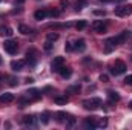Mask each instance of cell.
<instances>
[{"label":"cell","instance_id":"9","mask_svg":"<svg viewBox=\"0 0 132 130\" xmlns=\"http://www.w3.org/2000/svg\"><path fill=\"white\" fill-rule=\"evenodd\" d=\"M85 127L86 129H95L97 127V116H91L85 119Z\"/></svg>","mask_w":132,"mask_h":130},{"label":"cell","instance_id":"7","mask_svg":"<svg viewBox=\"0 0 132 130\" xmlns=\"http://www.w3.org/2000/svg\"><path fill=\"white\" fill-rule=\"evenodd\" d=\"M26 97L29 98V99L37 101V99H40V98H42V92H40L38 89H29V90L26 92Z\"/></svg>","mask_w":132,"mask_h":130},{"label":"cell","instance_id":"24","mask_svg":"<svg viewBox=\"0 0 132 130\" xmlns=\"http://www.w3.org/2000/svg\"><path fill=\"white\" fill-rule=\"evenodd\" d=\"M88 26V22L86 20H80L77 25H75V28H77V31H81V29H85Z\"/></svg>","mask_w":132,"mask_h":130},{"label":"cell","instance_id":"10","mask_svg":"<svg viewBox=\"0 0 132 130\" xmlns=\"http://www.w3.org/2000/svg\"><path fill=\"white\" fill-rule=\"evenodd\" d=\"M12 34H14V31L9 26H5V25L0 26V37H11Z\"/></svg>","mask_w":132,"mask_h":130},{"label":"cell","instance_id":"5","mask_svg":"<svg viewBox=\"0 0 132 130\" xmlns=\"http://www.w3.org/2000/svg\"><path fill=\"white\" fill-rule=\"evenodd\" d=\"M63 64H65V57H55V58L52 60V63H51V69H52L54 72H59L60 67Z\"/></svg>","mask_w":132,"mask_h":130},{"label":"cell","instance_id":"6","mask_svg":"<svg viewBox=\"0 0 132 130\" xmlns=\"http://www.w3.org/2000/svg\"><path fill=\"white\" fill-rule=\"evenodd\" d=\"M94 29H95V32L97 34H104L108 31V25L106 23H103L101 20H97V22H94Z\"/></svg>","mask_w":132,"mask_h":130},{"label":"cell","instance_id":"12","mask_svg":"<svg viewBox=\"0 0 132 130\" xmlns=\"http://www.w3.org/2000/svg\"><path fill=\"white\" fill-rule=\"evenodd\" d=\"M46 15H48V11H46V9H37V11L34 12L35 20H43V18H46Z\"/></svg>","mask_w":132,"mask_h":130},{"label":"cell","instance_id":"15","mask_svg":"<svg viewBox=\"0 0 132 130\" xmlns=\"http://www.w3.org/2000/svg\"><path fill=\"white\" fill-rule=\"evenodd\" d=\"M129 37H131V32H129V31H123L120 35H117V40H118V43L121 44V43H125Z\"/></svg>","mask_w":132,"mask_h":130},{"label":"cell","instance_id":"3","mask_svg":"<svg viewBox=\"0 0 132 130\" xmlns=\"http://www.w3.org/2000/svg\"><path fill=\"white\" fill-rule=\"evenodd\" d=\"M126 72V64L121 61V60H117L114 66L111 67V73L112 75H121V73H125Z\"/></svg>","mask_w":132,"mask_h":130},{"label":"cell","instance_id":"39","mask_svg":"<svg viewBox=\"0 0 132 130\" xmlns=\"http://www.w3.org/2000/svg\"><path fill=\"white\" fill-rule=\"evenodd\" d=\"M3 78H5V77H3V73H0V84H2V81H3Z\"/></svg>","mask_w":132,"mask_h":130},{"label":"cell","instance_id":"1","mask_svg":"<svg viewBox=\"0 0 132 130\" xmlns=\"http://www.w3.org/2000/svg\"><path fill=\"white\" fill-rule=\"evenodd\" d=\"M115 15L117 17H128L132 14V5H121V6H117L114 9Z\"/></svg>","mask_w":132,"mask_h":130},{"label":"cell","instance_id":"2","mask_svg":"<svg viewBox=\"0 0 132 130\" xmlns=\"http://www.w3.org/2000/svg\"><path fill=\"white\" fill-rule=\"evenodd\" d=\"M101 106V99L100 98H92V99H86L83 101V107L86 110H95Z\"/></svg>","mask_w":132,"mask_h":130},{"label":"cell","instance_id":"26","mask_svg":"<svg viewBox=\"0 0 132 130\" xmlns=\"http://www.w3.org/2000/svg\"><path fill=\"white\" fill-rule=\"evenodd\" d=\"M19 106H20V107H26V106H29V98H28V99H25V98H19Z\"/></svg>","mask_w":132,"mask_h":130},{"label":"cell","instance_id":"36","mask_svg":"<svg viewBox=\"0 0 132 130\" xmlns=\"http://www.w3.org/2000/svg\"><path fill=\"white\" fill-rule=\"evenodd\" d=\"M109 80V77L108 75H100V81H103V83H106Z\"/></svg>","mask_w":132,"mask_h":130},{"label":"cell","instance_id":"42","mask_svg":"<svg viewBox=\"0 0 132 130\" xmlns=\"http://www.w3.org/2000/svg\"><path fill=\"white\" fill-rule=\"evenodd\" d=\"M131 109H132V101H131Z\"/></svg>","mask_w":132,"mask_h":130},{"label":"cell","instance_id":"19","mask_svg":"<svg viewBox=\"0 0 132 130\" xmlns=\"http://www.w3.org/2000/svg\"><path fill=\"white\" fill-rule=\"evenodd\" d=\"M22 123H23L25 126H32L34 124V116L32 115H25L23 119H22Z\"/></svg>","mask_w":132,"mask_h":130},{"label":"cell","instance_id":"18","mask_svg":"<svg viewBox=\"0 0 132 130\" xmlns=\"http://www.w3.org/2000/svg\"><path fill=\"white\" fill-rule=\"evenodd\" d=\"M68 116H69V115H68L66 112H63V110L55 113V118H57V121H59V123H65L66 119H68Z\"/></svg>","mask_w":132,"mask_h":130},{"label":"cell","instance_id":"40","mask_svg":"<svg viewBox=\"0 0 132 130\" xmlns=\"http://www.w3.org/2000/svg\"><path fill=\"white\" fill-rule=\"evenodd\" d=\"M17 3H20V5H22V3H25V0H17Z\"/></svg>","mask_w":132,"mask_h":130},{"label":"cell","instance_id":"23","mask_svg":"<svg viewBox=\"0 0 132 130\" xmlns=\"http://www.w3.org/2000/svg\"><path fill=\"white\" fill-rule=\"evenodd\" d=\"M19 32H22L23 35H28V34L31 32V29H29L26 25H20V26H19Z\"/></svg>","mask_w":132,"mask_h":130},{"label":"cell","instance_id":"20","mask_svg":"<svg viewBox=\"0 0 132 130\" xmlns=\"http://www.w3.org/2000/svg\"><path fill=\"white\" fill-rule=\"evenodd\" d=\"M54 103L59 104V106H65L66 103H68V98L66 97H55L54 98Z\"/></svg>","mask_w":132,"mask_h":130},{"label":"cell","instance_id":"8","mask_svg":"<svg viewBox=\"0 0 132 130\" xmlns=\"http://www.w3.org/2000/svg\"><path fill=\"white\" fill-rule=\"evenodd\" d=\"M23 66H25V61H23V60H14V61H11V69H12L14 72L23 70Z\"/></svg>","mask_w":132,"mask_h":130},{"label":"cell","instance_id":"29","mask_svg":"<svg viewBox=\"0 0 132 130\" xmlns=\"http://www.w3.org/2000/svg\"><path fill=\"white\" fill-rule=\"evenodd\" d=\"M48 15H51V17H59V15H60V11H57V9H49V11H48Z\"/></svg>","mask_w":132,"mask_h":130},{"label":"cell","instance_id":"34","mask_svg":"<svg viewBox=\"0 0 132 130\" xmlns=\"http://www.w3.org/2000/svg\"><path fill=\"white\" fill-rule=\"evenodd\" d=\"M94 14H95V15H106V11H101V9H95V11H94Z\"/></svg>","mask_w":132,"mask_h":130},{"label":"cell","instance_id":"31","mask_svg":"<svg viewBox=\"0 0 132 130\" xmlns=\"http://www.w3.org/2000/svg\"><path fill=\"white\" fill-rule=\"evenodd\" d=\"M65 51H66V52H71V51H74V46H72V43H66V44H65Z\"/></svg>","mask_w":132,"mask_h":130},{"label":"cell","instance_id":"13","mask_svg":"<svg viewBox=\"0 0 132 130\" xmlns=\"http://www.w3.org/2000/svg\"><path fill=\"white\" fill-rule=\"evenodd\" d=\"M59 73H60L63 78H69V77L72 75V69H71V67H65V66H62L60 70H59Z\"/></svg>","mask_w":132,"mask_h":130},{"label":"cell","instance_id":"17","mask_svg":"<svg viewBox=\"0 0 132 130\" xmlns=\"http://www.w3.org/2000/svg\"><path fill=\"white\" fill-rule=\"evenodd\" d=\"M108 98H109L111 103H117V101H120V95H118L117 92H114V90H109V92H108Z\"/></svg>","mask_w":132,"mask_h":130},{"label":"cell","instance_id":"43","mask_svg":"<svg viewBox=\"0 0 132 130\" xmlns=\"http://www.w3.org/2000/svg\"><path fill=\"white\" fill-rule=\"evenodd\" d=\"M0 64H2V58H0Z\"/></svg>","mask_w":132,"mask_h":130},{"label":"cell","instance_id":"22","mask_svg":"<svg viewBox=\"0 0 132 130\" xmlns=\"http://www.w3.org/2000/svg\"><path fill=\"white\" fill-rule=\"evenodd\" d=\"M86 3H88V0H77V2H75V9H77V11L83 9Z\"/></svg>","mask_w":132,"mask_h":130},{"label":"cell","instance_id":"28","mask_svg":"<svg viewBox=\"0 0 132 130\" xmlns=\"http://www.w3.org/2000/svg\"><path fill=\"white\" fill-rule=\"evenodd\" d=\"M106 126H108V119H106V118H101L98 123H97V127H101V129L106 127Z\"/></svg>","mask_w":132,"mask_h":130},{"label":"cell","instance_id":"21","mask_svg":"<svg viewBox=\"0 0 132 130\" xmlns=\"http://www.w3.org/2000/svg\"><path fill=\"white\" fill-rule=\"evenodd\" d=\"M49 116H51V113H49V112H43V113H42L40 121H42L43 124H48V123H49Z\"/></svg>","mask_w":132,"mask_h":130},{"label":"cell","instance_id":"35","mask_svg":"<svg viewBox=\"0 0 132 130\" xmlns=\"http://www.w3.org/2000/svg\"><path fill=\"white\" fill-rule=\"evenodd\" d=\"M9 86H12V87L17 86V80L15 78H9Z\"/></svg>","mask_w":132,"mask_h":130},{"label":"cell","instance_id":"27","mask_svg":"<svg viewBox=\"0 0 132 130\" xmlns=\"http://www.w3.org/2000/svg\"><path fill=\"white\" fill-rule=\"evenodd\" d=\"M48 40H49V41H55V40H59V34L57 32H49L48 34Z\"/></svg>","mask_w":132,"mask_h":130},{"label":"cell","instance_id":"14","mask_svg":"<svg viewBox=\"0 0 132 130\" xmlns=\"http://www.w3.org/2000/svg\"><path fill=\"white\" fill-rule=\"evenodd\" d=\"M12 101H14V95L12 94L5 92V94L0 95V103H12Z\"/></svg>","mask_w":132,"mask_h":130},{"label":"cell","instance_id":"25","mask_svg":"<svg viewBox=\"0 0 132 130\" xmlns=\"http://www.w3.org/2000/svg\"><path fill=\"white\" fill-rule=\"evenodd\" d=\"M75 123H77V119H75L74 116H68V119H66V126H68V127L75 126Z\"/></svg>","mask_w":132,"mask_h":130},{"label":"cell","instance_id":"38","mask_svg":"<svg viewBox=\"0 0 132 130\" xmlns=\"http://www.w3.org/2000/svg\"><path fill=\"white\" fill-rule=\"evenodd\" d=\"M60 5H62V6H68L69 2H68V0H60Z\"/></svg>","mask_w":132,"mask_h":130},{"label":"cell","instance_id":"11","mask_svg":"<svg viewBox=\"0 0 132 130\" xmlns=\"http://www.w3.org/2000/svg\"><path fill=\"white\" fill-rule=\"evenodd\" d=\"M74 49H75V51H78V52H83V51L86 49V41H85L83 38L77 40V41H75V44H74Z\"/></svg>","mask_w":132,"mask_h":130},{"label":"cell","instance_id":"16","mask_svg":"<svg viewBox=\"0 0 132 130\" xmlns=\"http://www.w3.org/2000/svg\"><path fill=\"white\" fill-rule=\"evenodd\" d=\"M71 26V23H66V25H63V23H49L48 25V28H51V29H63V28H69Z\"/></svg>","mask_w":132,"mask_h":130},{"label":"cell","instance_id":"37","mask_svg":"<svg viewBox=\"0 0 132 130\" xmlns=\"http://www.w3.org/2000/svg\"><path fill=\"white\" fill-rule=\"evenodd\" d=\"M25 83H26V84H31V83H34V78H31V77H28V78L25 80Z\"/></svg>","mask_w":132,"mask_h":130},{"label":"cell","instance_id":"41","mask_svg":"<svg viewBox=\"0 0 132 130\" xmlns=\"http://www.w3.org/2000/svg\"><path fill=\"white\" fill-rule=\"evenodd\" d=\"M101 2H111V0H101Z\"/></svg>","mask_w":132,"mask_h":130},{"label":"cell","instance_id":"4","mask_svg":"<svg viewBox=\"0 0 132 130\" xmlns=\"http://www.w3.org/2000/svg\"><path fill=\"white\" fill-rule=\"evenodd\" d=\"M3 49H5L8 54H15L17 49H19L17 41H14V40H6V41L3 43Z\"/></svg>","mask_w":132,"mask_h":130},{"label":"cell","instance_id":"33","mask_svg":"<svg viewBox=\"0 0 132 130\" xmlns=\"http://www.w3.org/2000/svg\"><path fill=\"white\" fill-rule=\"evenodd\" d=\"M125 83H126L128 86H132V75H128V77L125 78Z\"/></svg>","mask_w":132,"mask_h":130},{"label":"cell","instance_id":"30","mask_svg":"<svg viewBox=\"0 0 132 130\" xmlns=\"http://www.w3.org/2000/svg\"><path fill=\"white\" fill-rule=\"evenodd\" d=\"M80 90H81V87H80L78 84H77V86H71V87H69V92H74V94H78Z\"/></svg>","mask_w":132,"mask_h":130},{"label":"cell","instance_id":"44","mask_svg":"<svg viewBox=\"0 0 132 130\" xmlns=\"http://www.w3.org/2000/svg\"><path fill=\"white\" fill-rule=\"evenodd\" d=\"M0 2H2V0H0Z\"/></svg>","mask_w":132,"mask_h":130},{"label":"cell","instance_id":"32","mask_svg":"<svg viewBox=\"0 0 132 130\" xmlns=\"http://www.w3.org/2000/svg\"><path fill=\"white\" fill-rule=\"evenodd\" d=\"M51 49H52V41L48 40V41L45 43V51H51Z\"/></svg>","mask_w":132,"mask_h":130}]
</instances>
